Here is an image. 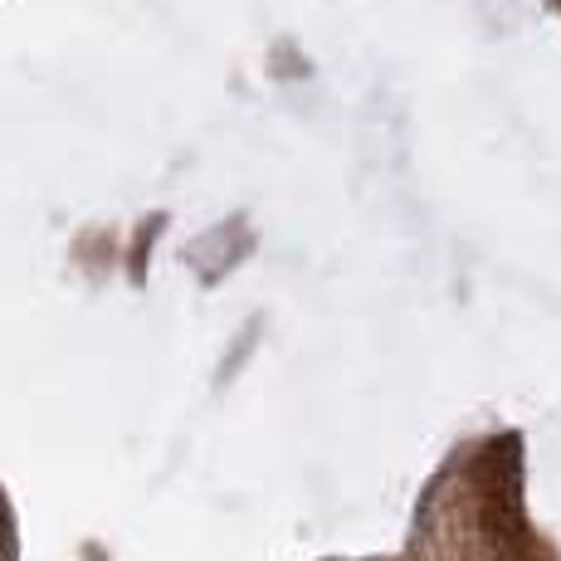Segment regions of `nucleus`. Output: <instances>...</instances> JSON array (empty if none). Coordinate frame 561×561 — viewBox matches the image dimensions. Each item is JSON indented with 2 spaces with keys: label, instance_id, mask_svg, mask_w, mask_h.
I'll use <instances>...</instances> for the list:
<instances>
[]
</instances>
